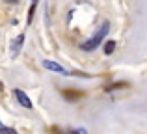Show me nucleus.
<instances>
[{
    "label": "nucleus",
    "mask_w": 147,
    "mask_h": 134,
    "mask_svg": "<svg viewBox=\"0 0 147 134\" xmlns=\"http://www.w3.org/2000/svg\"><path fill=\"white\" fill-rule=\"evenodd\" d=\"M114 51H115V41H106V45H104V54L110 56Z\"/></svg>",
    "instance_id": "423d86ee"
},
{
    "label": "nucleus",
    "mask_w": 147,
    "mask_h": 134,
    "mask_svg": "<svg viewBox=\"0 0 147 134\" xmlns=\"http://www.w3.org/2000/svg\"><path fill=\"white\" fill-rule=\"evenodd\" d=\"M108 28H110V24H108V22H102V26H100V28L97 30V34H95V36L91 37V39L84 41V43L80 45V48H82V51H86V52L95 51V48H97L99 45L104 41V36L108 34Z\"/></svg>",
    "instance_id": "f257e3e1"
},
{
    "label": "nucleus",
    "mask_w": 147,
    "mask_h": 134,
    "mask_svg": "<svg viewBox=\"0 0 147 134\" xmlns=\"http://www.w3.org/2000/svg\"><path fill=\"white\" fill-rule=\"evenodd\" d=\"M0 132H15V129H9V127H0Z\"/></svg>",
    "instance_id": "0eeeda50"
},
{
    "label": "nucleus",
    "mask_w": 147,
    "mask_h": 134,
    "mask_svg": "<svg viewBox=\"0 0 147 134\" xmlns=\"http://www.w3.org/2000/svg\"><path fill=\"white\" fill-rule=\"evenodd\" d=\"M0 127H2V123H0Z\"/></svg>",
    "instance_id": "1a4fd4ad"
},
{
    "label": "nucleus",
    "mask_w": 147,
    "mask_h": 134,
    "mask_svg": "<svg viewBox=\"0 0 147 134\" xmlns=\"http://www.w3.org/2000/svg\"><path fill=\"white\" fill-rule=\"evenodd\" d=\"M43 67H45V69H49V71H54V73H60V75H65V76H71V73H69L67 69H65V67H61L60 63L52 62V60H45V62H43Z\"/></svg>",
    "instance_id": "f03ea898"
},
{
    "label": "nucleus",
    "mask_w": 147,
    "mask_h": 134,
    "mask_svg": "<svg viewBox=\"0 0 147 134\" xmlns=\"http://www.w3.org/2000/svg\"><path fill=\"white\" fill-rule=\"evenodd\" d=\"M13 93H15V97H17V101H19V104H21V106H24V108H32V99H30L28 97V95H26L24 93V91H22V90H19V88H15V91H13Z\"/></svg>",
    "instance_id": "7ed1b4c3"
},
{
    "label": "nucleus",
    "mask_w": 147,
    "mask_h": 134,
    "mask_svg": "<svg viewBox=\"0 0 147 134\" xmlns=\"http://www.w3.org/2000/svg\"><path fill=\"white\" fill-rule=\"evenodd\" d=\"M22 43H24V34H19V36L15 37L13 45H11V58L13 60L19 56V52H21V48H22Z\"/></svg>",
    "instance_id": "20e7f679"
},
{
    "label": "nucleus",
    "mask_w": 147,
    "mask_h": 134,
    "mask_svg": "<svg viewBox=\"0 0 147 134\" xmlns=\"http://www.w3.org/2000/svg\"><path fill=\"white\" fill-rule=\"evenodd\" d=\"M37 4H39V0H32V4H30V7H28V19H26V24H32V19H34V15H36Z\"/></svg>",
    "instance_id": "39448f33"
},
{
    "label": "nucleus",
    "mask_w": 147,
    "mask_h": 134,
    "mask_svg": "<svg viewBox=\"0 0 147 134\" xmlns=\"http://www.w3.org/2000/svg\"><path fill=\"white\" fill-rule=\"evenodd\" d=\"M7 2H11V4H15V2H19V0H7Z\"/></svg>",
    "instance_id": "6e6552de"
}]
</instances>
